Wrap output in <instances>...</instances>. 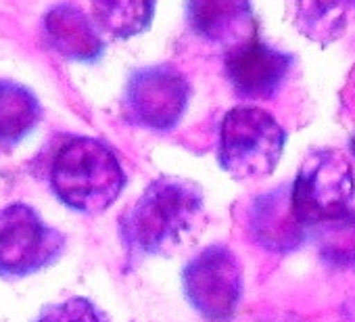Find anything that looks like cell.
Listing matches in <instances>:
<instances>
[{"label": "cell", "instance_id": "6da1fadb", "mask_svg": "<svg viewBox=\"0 0 355 322\" xmlns=\"http://www.w3.org/2000/svg\"><path fill=\"white\" fill-rule=\"evenodd\" d=\"M203 218V193L184 178H159L123 212L119 232L138 255H167L189 241Z\"/></svg>", "mask_w": 355, "mask_h": 322}, {"label": "cell", "instance_id": "7a4b0ae2", "mask_svg": "<svg viewBox=\"0 0 355 322\" xmlns=\"http://www.w3.org/2000/svg\"><path fill=\"white\" fill-rule=\"evenodd\" d=\"M57 197L84 214H98L115 203L125 187L117 155L101 140L78 136L67 140L51 170Z\"/></svg>", "mask_w": 355, "mask_h": 322}, {"label": "cell", "instance_id": "3957f363", "mask_svg": "<svg viewBox=\"0 0 355 322\" xmlns=\"http://www.w3.org/2000/svg\"><path fill=\"white\" fill-rule=\"evenodd\" d=\"M286 134L274 115L259 107L230 109L220 126L218 157L236 180L270 176L282 157Z\"/></svg>", "mask_w": 355, "mask_h": 322}, {"label": "cell", "instance_id": "277c9868", "mask_svg": "<svg viewBox=\"0 0 355 322\" xmlns=\"http://www.w3.org/2000/svg\"><path fill=\"white\" fill-rule=\"evenodd\" d=\"M297 220L309 230L351 210L355 174L351 161L338 149L311 153L288 189Z\"/></svg>", "mask_w": 355, "mask_h": 322}, {"label": "cell", "instance_id": "5b68a950", "mask_svg": "<svg viewBox=\"0 0 355 322\" xmlns=\"http://www.w3.org/2000/svg\"><path fill=\"white\" fill-rule=\"evenodd\" d=\"M65 239L32 207L15 203L0 210V276H28L63 251Z\"/></svg>", "mask_w": 355, "mask_h": 322}, {"label": "cell", "instance_id": "8992f818", "mask_svg": "<svg viewBox=\"0 0 355 322\" xmlns=\"http://www.w3.org/2000/svg\"><path fill=\"white\" fill-rule=\"evenodd\" d=\"M184 291L193 307L211 322L234 316L243 295V268L224 245L203 249L184 270Z\"/></svg>", "mask_w": 355, "mask_h": 322}, {"label": "cell", "instance_id": "52a82bcc", "mask_svg": "<svg viewBox=\"0 0 355 322\" xmlns=\"http://www.w3.org/2000/svg\"><path fill=\"white\" fill-rule=\"evenodd\" d=\"M189 82L169 65H155L136 71L125 90L128 117L148 130H169L187 111Z\"/></svg>", "mask_w": 355, "mask_h": 322}, {"label": "cell", "instance_id": "ba28073f", "mask_svg": "<svg viewBox=\"0 0 355 322\" xmlns=\"http://www.w3.org/2000/svg\"><path fill=\"white\" fill-rule=\"evenodd\" d=\"M293 59L255 36L234 44L226 55V76L239 96L249 101L272 99L284 84Z\"/></svg>", "mask_w": 355, "mask_h": 322}, {"label": "cell", "instance_id": "9c48e42d", "mask_svg": "<svg viewBox=\"0 0 355 322\" xmlns=\"http://www.w3.org/2000/svg\"><path fill=\"white\" fill-rule=\"evenodd\" d=\"M187 15L201 38L228 49L253 36L251 0H187Z\"/></svg>", "mask_w": 355, "mask_h": 322}, {"label": "cell", "instance_id": "30bf717a", "mask_svg": "<svg viewBox=\"0 0 355 322\" xmlns=\"http://www.w3.org/2000/svg\"><path fill=\"white\" fill-rule=\"evenodd\" d=\"M44 32L51 46L73 61H94L103 53V40L88 19V15L76 5H57L44 17Z\"/></svg>", "mask_w": 355, "mask_h": 322}, {"label": "cell", "instance_id": "8fae6325", "mask_svg": "<svg viewBox=\"0 0 355 322\" xmlns=\"http://www.w3.org/2000/svg\"><path fill=\"white\" fill-rule=\"evenodd\" d=\"M251 226L257 241L272 251L297 249L305 237L307 228L297 220L288 191H274L261 197L251 214Z\"/></svg>", "mask_w": 355, "mask_h": 322}, {"label": "cell", "instance_id": "7c38bea8", "mask_svg": "<svg viewBox=\"0 0 355 322\" xmlns=\"http://www.w3.org/2000/svg\"><path fill=\"white\" fill-rule=\"evenodd\" d=\"M40 115V103L28 88L15 82H0V151L24 140L36 128Z\"/></svg>", "mask_w": 355, "mask_h": 322}, {"label": "cell", "instance_id": "4fadbf2b", "mask_svg": "<svg viewBox=\"0 0 355 322\" xmlns=\"http://www.w3.org/2000/svg\"><path fill=\"white\" fill-rule=\"evenodd\" d=\"M297 30L313 42L328 44L347 28L349 0H291Z\"/></svg>", "mask_w": 355, "mask_h": 322}, {"label": "cell", "instance_id": "5bb4252c", "mask_svg": "<svg viewBox=\"0 0 355 322\" xmlns=\"http://www.w3.org/2000/svg\"><path fill=\"white\" fill-rule=\"evenodd\" d=\"M98 26L119 38L144 32L155 13V0H92Z\"/></svg>", "mask_w": 355, "mask_h": 322}, {"label": "cell", "instance_id": "9a60e30c", "mask_svg": "<svg viewBox=\"0 0 355 322\" xmlns=\"http://www.w3.org/2000/svg\"><path fill=\"white\" fill-rule=\"evenodd\" d=\"M320 257L334 268H355V210L313 228Z\"/></svg>", "mask_w": 355, "mask_h": 322}, {"label": "cell", "instance_id": "2e32d148", "mask_svg": "<svg viewBox=\"0 0 355 322\" xmlns=\"http://www.w3.org/2000/svg\"><path fill=\"white\" fill-rule=\"evenodd\" d=\"M36 322H101V318L90 301L71 297L67 301L49 305Z\"/></svg>", "mask_w": 355, "mask_h": 322}, {"label": "cell", "instance_id": "e0dca14e", "mask_svg": "<svg viewBox=\"0 0 355 322\" xmlns=\"http://www.w3.org/2000/svg\"><path fill=\"white\" fill-rule=\"evenodd\" d=\"M351 153H353V157H355V136L351 138Z\"/></svg>", "mask_w": 355, "mask_h": 322}, {"label": "cell", "instance_id": "ac0fdd59", "mask_svg": "<svg viewBox=\"0 0 355 322\" xmlns=\"http://www.w3.org/2000/svg\"><path fill=\"white\" fill-rule=\"evenodd\" d=\"M349 5H351V7H355V0H349Z\"/></svg>", "mask_w": 355, "mask_h": 322}]
</instances>
